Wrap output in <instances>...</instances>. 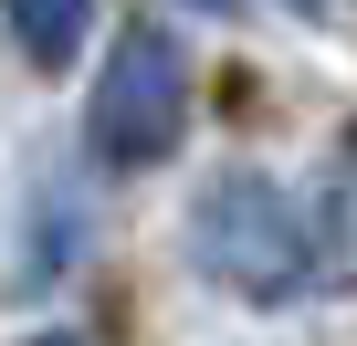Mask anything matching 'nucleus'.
Segmentation results:
<instances>
[{
  "mask_svg": "<svg viewBox=\"0 0 357 346\" xmlns=\"http://www.w3.org/2000/svg\"><path fill=\"white\" fill-rule=\"evenodd\" d=\"M190 252H200L221 283H242V294H294V283L315 273L305 221H294L284 189H263V179H221V189L200 200V221H190Z\"/></svg>",
  "mask_w": 357,
  "mask_h": 346,
  "instance_id": "1",
  "label": "nucleus"
},
{
  "mask_svg": "<svg viewBox=\"0 0 357 346\" xmlns=\"http://www.w3.org/2000/svg\"><path fill=\"white\" fill-rule=\"evenodd\" d=\"M32 346H74V336H32Z\"/></svg>",
  "mask_w": 357,
  "mask_h": 346,
  "instance_id": "4",
  "label": "nucleus"
},
{
  "mask_svg": "<svg viewBox=\"0 0 357 346\" xmlns=\"http://www.w3.org/2000/svg\"><path fill=\"white\" fill-rule=\"evenodd\" d=\"M11 22H22L32 63H63V53H74V32H84V0H11Z\"/></svg>",
  "mask_w": 357,
  "mask_h": 346,
  "instance_id": "3",
  "label": "nucleus"
},
{
  "mask_svg": "<svg viewBox=\"0 0 357 346\" xmlns=\"http://www.w3.org/2000/svg\"><path fill=\"white\" fill-rule=\"evenodd\" d=\"M178 116H190V74H178L168 32H126L116 63H105V95H95V147L116 168H147L178 136Z\"/></svg>",
  "mask_w": 357,
  "mask_h": 346,
  "instance_id": "2",
  "label": "nucleus"
}]
</instances>
